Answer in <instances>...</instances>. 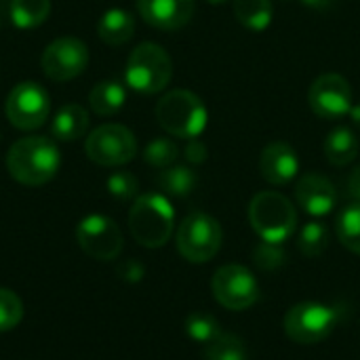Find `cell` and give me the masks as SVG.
I'll return each instance as SVG.
<instances>
[{"label":"cell","instance_id":"obj_22","mask_svg":"<svg viewBox=\"0 0 360 360\" xmlns=\"http://www.w3.org/2000/svg\"><path fill=\"white\" fill-rule=\"evenodd\" d=\"M234 15L251 32H264L272 23V0H234Z\"/></svg>","mask_w":360,"mask_h":360},{"label":"cell","instance_id":"obj_9","mask_svg":"<svg viewBox=\"0 0 360 360\" xmlns=\"http://www.w3.org/2000/svg\"><path fill=\"white\" fill-rule=\"evenodd\" d=\"M86 156L99 167H122L137 154V139L124 124H101L84 141Z\"/></svg>","mask_w":360,"mask_h":360},{"label":"cell","instance_id":"obj_37","mask_svg":"<svg viewBox=\"0 0 360 360\" xmlns=\"http://www.w3.org/2000/svg\"><path fill=\"white\" fill-rule=\"evenodd\" d=\"M209 4H224V2H228V0H207Z\"/></svg>","mask_w":360,"mask_h":360},{"label":"cell","instance_id":"obj_6","mask_svg":"<svg viewBox=\"0 0 360 360\" xmlns=\"http://www.w3.org/2000/svg\"><path fill=\"white\" fill-rule=\"evenodd\" d=\"M340 310L321 302H302L289 308L285 316V333L291 342L314 346L325 342L340 325Z\"/></svg>","mask_w":360,"mask_h":360},{"label":"cell","instance_id":"obj_14","mask_svg":"<svg viewBox=\"0 0 360 360\" xmlns=\"http://www.w3.org/2000/svg\"><path fill=\"white\" fill-rule=\"evenodd\" d=\"M297 205L312 217L329 215L338 205V190L331 179L321 173H306L295 184Z\"/></svg>","mask_w":360,"mask_h":360},{"label":"cell","instance_id":"obj_1","mask_svg":"<svg viewBox=\"0 0 360 360\" xmlns=\"http://www.w3.org/2000/svg\"><path fill=\"white\" fill-rule=\"evenodd\" d=\"M61 167V152L53 137L30 135L17 139L6 154L8 175L27 188L49 184Z\"/></svg>","mask_w":360,"mask_h":360},{"label":"cell","instance_id":"obj_33","mask_svg":"<svg viewBox=\"0 0 360 360\" xmlns=\"http://www.w3.org/2000/svg\"><path fill=\"white\" fill-rule=\"evenodd\" d=\"M143 274H146V270L137 259H127L124 264L118 266V276L124 283H139L143 278Z\"/></svg>","mask_w":360,"mask_h":360},{"label":"cell","instance_id":"obj_25","mask_svg":"<svg viewBox=\"0 0 360 360\" xmlns=\"http://www.w3.org/2000/svg\"><path fill=\"white\" fill-rule=\"evenodd\" d=\"M247 346L232 333H219L205 346V360H247Z\"/></svg>","mask_w":360,"mask_h":360},{"label":"cell","instance_id":"obj_8","mask_svg":"<svg viewBox=\"0 0 360 360\" xmlns=\"http://www.w3.org/2000/svg\"><path fill=\"white\" fill-rule=\"evenodd\" d=\"M4 114L19 131L40 129L51 114V95L40 82L23 80L11 89L4 103Z\"/></svg>","mask_w":360,"mask_h":360},{"label":"cell","instance_id":"obj_24","mask_svg":"<svg viewBox=\"0 0 360 360\" xmlns=\"http://www.w3.org/2000/svg\"><path fill=\"white\" fill-rule=\"evenodd\" d=\"M335 230L340 243L348 251L360 255V202H350L348 207H344V211L338 215Z\"/></svg>","mask_w":360,"mask_h":360},{"label":"cell","instance_id":"obj_23","mask_svg":"<svg viewBox=\"0 0 360 360\" xmlns=\"http://www.w3.org/2000/svg\"><path fill=\"white\" fill-rule=\"evenodd\" d=\"M11 21L19 30L42 25L51 15V0H11Z\"/></svg>","mask_w":360,"mask_h":360},{"label":"cell","instance_id":"obj_5","mask_svg":"<svg viewBox=\"0 0 360 360\" xmlns=\"http://www.w3.org/2000/svg\"><path fill=\"white\" fill-rule=\"evenodd\" d=\"M173 76V61L169 53L156 42H141L137 44L124 68L127 84L143 95H154L167 89Z\"/></svg>","mask_w":360,"mask_h":360},{"label":"cell","instance_id":"obj_26","mask_svg":"<svg viewBox=\"0 0 360 360\" xmlns=\"http://www.w3.org/2000/svg\"><path fill=\"white\" fill-rule=\"evenodd\" d=\"M329 247V230L321 221H310L302 228L297 236V249L306 257H319Z\"/></svg>","mask_w":360,"mask_h":360},{"label":"cell","instance_id":"obj_21","mask_svg":"<svg viewBox=\"0 0 360 360\" xmlns=\"http://www.w3.org/2000/svg\"><path fill=\"white\" fill-rule=\"evenodd\" d=\"M156 184L167 196L186 198L196 190L198 175H196L194 169H190L186 165H173V167H167V169H162L158 173Z\"/></svg>","mask_w":360,"mask_h":360},{"label":"cell","instance_id":"obj_28","mask_svg":"<svg viewBox=\"0 0 360 360\" xmlns=\"http://www.w3.org/2000/svg\"><path fill=\"white\" fill-rule=\"evenodd\" d=\"M177 158H179V148L175 146V141H171L167 137L152 139L143 150V160L156 169L173 167L177 162Z\"/></svg>","mask_w":360,"mask_h":360},{"label":"cell","instance_id":"obj_3","mask_svg":"<svg viewBox=\"0 0 360 360\" xmlns=\"http://www.w3.org/2000/svg\"><path fill=\"white\" fill-rule=\"evenodd\" d=\"M156 120L162 127V131H167L173 137L196 139L209 122V112L196 93L175 89L158 99Z\"/></svg>","mask_w":360,"mask_h":360},{"label":"cell","instance_id":"obj_34","mask_svg":"<svg viewBox=\"0 0 360 360\" xmlns=\"http://www.w3.org/2000/svg\"><path fill=\"white\" fill-rule=\"evenodd\" d=\"M346 194L352 202H360V165H356L346 179Z\"/></svg>","mask_w":360,"mask_h":360},{"label":"cell","instance_id":"obj_32","mask_svg":"<svg viewBox=\"0 0 360 360\" xmlns=\"http://www.w3.org/2000/svg\"><path fill=\"white\" fill-rule=\"evenodd\" d=\"M184 156H186V160L190 165L196 167V165H202L209 158V150H207V146L200 139H190L186 150H184Z\"/></svg>","mask_w":360,"mask_h":360},{"label":"cell","instance_id":"obj_12","mask_svg":"<svg viewBox=\"0 0 360 360\" xmlns=\"http://www.w3.org/2000/svg\"><path fill=\"white\" fill-rule=\"evenodd\" d=\"M42 72L53 82H65L80 76L89 65V49L76 36L55 38L42 53Z\"/></svg>","mask_w":360,"mask_h":360},{"label":"cell","instance_id":"obj_20","mask_svg":"<svg viewBox=\"0 0 360 360\" xmlns=\"http://www.w3.org/2000/svg\"><path fill=\"white\" fill-rule=\"evenodd\" d=\"M127 101V91L116 80H101L89 93V105L97 116H114L122 110Z\"/></svg>","mask_w":360,"mask_h":360},{"label":"cell","instance_id":"obj_10","mask_svg":"<svg viewBox=\"0 0 360 360\" xmlns=\"http://www.w3.org/2000/svg\"><path fill=\"white\" fill-rule=\"evenodd\" d=\"M211 291L217 304L232 312L255 306L262 295L255 274L240 264L221 266L211 278Z\"/></svg>","mask_w":360,"mask_h":360},{"label":"cell","instance_id":"obj_16","mask_svg":"<svg viewBox=\"0 0 360 360\" xmlns=\"http://www.w3.org/2000/svg\"><path fill=\"white\" fill-rule=\"evenodd\" d=\"M300 171L295 148L285 141H272L259 156V173L272 186H289Z\"/></svg>","mask_w":360,"mask_h":360},{"label":"cell","instance_id":"obj_19","mask_svg":"<svg viewBox=\"0 0 360 360\" xmlns=\"http://www.w3.org/2000/svg\"><path fill=\"white\" fill-rule=\"evenodd\" d=\"M323 150H325V158L333 167H348L359 156L360 141L352 129L340 127V129H333L327 135V139L323 143Z\"/></svg>","mask_w":360,"mask_h":360},{"label":"cell","instance_id":"obj_31","mask_svg":"<svg viewBox=\"0 0 360 360\" xmlns=\"http://www.w3.org/2000/svg\"><path fill=\"white\" fill-rule=\"evenodd\" d=\"M108 192L112 198L120 200V202H129V200H135L139 194V184H137V177L129 171H116L108 177Z\"/></svg>","mask_w":360,"mask_h":360},{"label":"cell","instance_id":"obj_2","mask_svg":"<svg viewBox=\"0 0 360 360\" xmlns=\"http://www.w3.org/2000/svg\"><path fill=\"white\" fill-rule=\"evenodd\" d=\"M175 228V211L165 194L150 192L133 200L129 211V232L137 245L160 249L169 243Z\"/></svg>","mask_w":360,"mask_h":360},{"label":"cell","instance_id":"obj_18","mask_svg":"<svg viewBox=\"0 0 360 360\" xmlns=\"http://www.w3.org/2000/svg\"><path fill=\"white\" fill-rule=\"evenodd\" d=\"M97 34L101 42L110 46H120L129 42L135 34V17L124 8H110L101 15L97 23Z\"/></svg>","mask_w":360,"mask_h":360},{"label":"cell","instance_id":"obj_27","mask_svg":"<svg viewBox=\"0 0 360 360\" xmlns=\"http://www.w3.org/2000/svg\"><path fill=\"white\" fill-rule=\"evenodd\" d=\"M186 333L190 340L207 346L209 342H213L219 333H221V327L217 323V319L209 312H192L188 319H186Z\"/></svg>","mask_w":360,"mask_h":360},{"label":"cell","instance_id":"obj_36","mask_svg":"<svg viewBox=\"0 0 360 360\" xmlns=\"http://www.w3.org/2000/svg\"><path fill=\"white\" fill-rule=\"evenodd\" d=\"M350 118H352L354 127H359L360 129V103H356V105H352V108H350Z\"/></svg>","mask_w":360,"mask_h":360},{"label":"cell","instance_id":"obj_4","mask_svg":"<svg viewBox=\"0 0 360 360\" xmlns=\"http://www.w3.org/2000/svg\"><path fill=\"white\" fill-rule=\"evenodd\" d=\"M249 221L262 240L283 245L297 228V213L287 196L266 190L253 196L249 205Z\"/></svg>","mask_w":360,"mask_h":360},{"label":"cell","instance_id":"obj_35","mask_svg":"<svg viewBox=\"0 0 360 360\" xmlns=\"http://www.w3.org/2000/svg\"><path fill=\"white\" fill-rule=\"evenodd\" d=\"M302 4L314 11H327L335 4V0H302Z\"/></svg>","mask_w":360,"mask_h":360},{"label":"cell","instance_id":"obj_30","mask_svg":"<svg viewBox=\"0 0 360 360\" xmlns=\"http://www.w3.org/2000/svg\"><path fill=\"white\" fill-rule=\"evenodd\" d=\"M23 319V304L17 293L0 289V333L15 329Z\"/></svg>","mask_w":360,"mask_h":360},{"label":"cell","instance_id":"obj_11","mask_svg":"<svg viewBox=\"0 0 360 360\" xmlns=\"http://www.w3.org/2000/svg\"><path fill=\"white\" fill-rule=\"evenodd\" d=\"M78 247L93 259L112 262L122 253V232L118 224L105 215H86L76 228Z\"/></svg>","mask_w":360,"mask_h":360},{"label":"cell","instance_id":"obj_13","mask_svg":"<svg viewBox=\"0 0 360 360\" xmlns=\"http://www.w3.org/2000/svg\"><path fill=\"white\" fill-rule=\"evenodd\" d=\"M310 110L325 120H340L350 114L352 108V86L335 72L321 74L308 91Z\"/></svg>","mask_w":360,"mask_h":360},{"label":"cell","instance_id":"obj_17","mask_svg":"<svg viewBox=\"0 0 360 360\" xmlns=\"http://www.w3.org/2000/svg\"><path fill=\"white\" fill-rule=\"evenodd\" d=\"M89 112L80 103H68L51 120V137L57 141H76L86 135Z\"/></svg>","mask_w":360,"mask_h":360},{"label":"cell","instance_id":"obj_15","mask_svg":"<svg viewBox=\"0 0 360 360\" xmlns=\"http://www.w3.org/2000/svg\"><path fill=\"white\" fill-rule=\"evenodd\" d=\"M137 11L148 25L175 32L192 19L194 0H137Z\"/></svg>","mask_w":360,"mask_h":360},{"label":"cell","instance_id":"obj_7","mask_svg":"<svg viewBox=\"0 0 360 360\" xmlns=\"http://www.w3.org/2000/svg\"><path fill=\"white\" fill-rule=\"evenodd\" d=\"M224 240V230L219 221L209 213H190L177 228L175 243L179 255L190 264H205L213 259Z\"/></svg>","mask_w":360,"mask_h":360},{"label":"cell","instance_id":"obj_29","mask_svg":"<svg viewBox=\"0 0 360 360\" xmlns=\"http://www.w3.org/2000/svg\"><path fill=\"white\" fill-rule=\"evenodd\" d=\"M253 262L259 270L264 272H274L281 270L287 262V253L283 249V245L278 243H268L262 240L255 249H253Z\"/></svg>","mask_w":360,"mask_h":360}]
</instances>
